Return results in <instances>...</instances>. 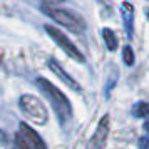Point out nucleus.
I'll use <instances>...</instances> for the list:
<instances>
[{
	"mask_svg": "<svg viewBox=\"0 0 149 149\" xmlns=\"http://www.w3.org/2000/svg\"><path fill=\"white\" fill-rule=\"evenodd\" d=\"M49 67H50V70H52V72H54V74L57 75L62 82H65L70 89H74V91H81V86L77 84V81L72 79V77H70V75H69L67 72L61 67V64L55 61V59H50V61H49Z\"/></svg>",
	"mask_w": 149,
	"mask_h": 149,
	"instance_id": "obj_7",
	"label": "nucleus"
},
{
	"mask_svg": "<svg viewBox=\"0 0 149 149\" xmlns=\"http://www.w3.org/2000/svg\"><path fill=\"white\" fill-rule=\"evenodd\" d=\"M45 32L50 35V39H52V40H54L55 44L69 55V57H72V59L77 61V62H84V55L81 54V50L69 40L67 35L64 34V32H61L57 27H52V25H45Z\"/></svg>",
	"mask_w": 149,
	"mask_h": 149,
	"instance_id": "obj_5",
	"label": "nucleus"
},
{
	"mask_svg": "<svg viewBox=\"0 0 149 149\" xmlns=\"http://www.w3.org/2000/svg\"><path fill=\"white\" fill-rule=\"evenodd\" d=\"M42 12L50 17L54 22L57 24H61L64 27H67L69 30H72V32H82L84 29H86V24L82 20L79 15H75L74 12H70V10H65V8H59L55 7V5H42Z\"/></svg>",
	"mask_w": 149,
	"mask_h": 149,
	"instance_id": "obj_2",
	"label": "nucleus"
},
{
	"mask_svg": "<svg viewBox=\"0 0 149 149\" xmlns=\"http://www.w3.org/2000/svg\"><path fill=\"white\" fill-rule=\"evenodd\" d=\"M137 144H139V149H149V137L148 136L146 137H141Z\"/></svg>",
	"mask_w": 149,
	"mask_h": 149,
	"instance_id": "obj_12",
	"label": "nucleus"
},
{
	"mask_svg": "<svg viewBox=\"0 0 149 149\" xmlns=\"http://www.w3.org/2000/svg\"><path fill=\"white\" fill-rule=\"evenodd\" d=\"M148 15H149V12H148Z\"/></svg>",
	"mask_w": 149,
	"mask_h": 149,
	"instance_id": "obj_15",
	"label": "nucleus"
},
{
	"mask_svg": "<svg viewBox=\"0 0 149 149\" xmlns=\"http://www.w3.org/2000/svg\"><path fill=\"white\" fill-rule=\"evenodd\" d=\"M107 136H109V116H104L99 121V124H97V129H95L94 136L89 141L87 149H102L106 146Z\"/></svg>",
	"mask_w": 149,
	"mask_h": 149,
	"instance_id": "obj_6",
	"label": "nucleus"
},
{
	"mask_svg": "<svg viewBox=\"0 0 149 149\" xmlns=\"http://www.w3.org/2000/svg\"><path fill=\"white\" fill-rule=\"evenodd\" d=\"M15 144L19 149H47L45 142L29 124L22 122L15 136Z\"/></svg>",
	"mask_w": 149,
	"mask_h": 149,
	"instance_id": "obj_4",
	"label": "nucleus"
},
{
	"mask_svg": "<svg viewBox=\"0 0 149 149\" xmlns=\"http://www.w3.org/2000/svg\"><path fill=\"white\" fill-rule=\"evenodd\" d=\"M144 131H146V132L149 134V119H148L146 122H144Z\"/></svg>",
	"mask_w": 149,
	"mask_h": 149,
	"instance_id": "obj_14",
	"label": "nucleus"
},
{
	"mask_svg": "<svg viewBox=\"0 0 149 149\" xmlns=\"http://www.w3.org/2000/svg\"><path fill=\"white\" fill-rule=\"evenodd\" d=\"M45 5H57V3H62L64 0H42Z\"/></svg>",
	"mask_w": 149,
	"mask_h": 149,
	"instance_id": "obj_13",
	"label": "nucleus"
},
{
	"mask_svg": "<svg viewBox=\"0 0 149 149\" xmlns=\"http://www.w3.org/2000/svg\"><path fill=\"white\" fill-rule=\"evenodd\" d=\"M122 59H124V64L126 65H132L134 64V52H132V49L126 45V47L122 49Z\"/></svg>",
	"mask_w": 149,
	"mask_h": 149,
	"instance_id": "obj_11",
	"label": "nucleus"
},
{
	"mask_svg": "<svg viewBox=\"0 0 149 149\" xmlns=\"http://www.w3.org/2000/svg\"><path fill=\"white\" fill-rule=\"evenodd\" d=\"M102 37H104V42H106V45L111 52H114L116 49H117V39H116V34L111 30V29H104L102 30Z\"/></svg>",
	"mask_w": 149,
	"mask_h": 149,
	"instance_id": "obj_9",
	"label": "nucleus"
},
{
	"mask_svg": "<svg viewBox=\"0 0 149 149\" xmlns=\"http://www.w3.org/2000/svg\"><path fill=\"white\" fill-rule=\"evenodd\" d=\"M19 106H20L22 112L27 116L29 119H32L35 124L39 126H44L49 119V112L45 106L42 104V101L35 95H30V94H24L20 95L19 99Z\"/></svg>",
	"mask_w": 149,
	"mask_h": 149,
	"instance_id": "obj_3",
	"label": "nucleus"
},
{
	"mask_svg": "<svg viewBox=\"0 0 149 149\" xmlns=\"http://www.w3.org/2000/svg\"><path fill=\"white\" fill-rule=\"evenodd\" d=\"M121 14H122V19H124V25H126L127 37L131 39L132 37V22H134V7L129 2H122Z\"/></svg>",
	"mask_w": 149,
	"mask_h": 149,
	"instance_id": "obj_8",
	"label": "nucleus"
},
{
	"mask_svg": "<svg viewBox=\"0 0 149 149\" xmlns=\"http://www.w3.org/2000/svg\"><path fill=\"white\" fill-rule=\"evenodd\" d=\"M37 86L40 87L44 95L50 101V104H52V107H54V111H55V114L59 117V121L61 122L69 121L70 116H72V106H70L69 99L65 97V94L61 92L52 82H49L47 79H44V77H39V79H37Z\"/></svg>",
	"mask_w": 149,
	"mask_h": 149,
	"instance_id": "obj_1",
	"label": "nucleus"
},
{
	"mask_svg": "<svg viewBox=\"0 0 149 149\" xmlns=\"http://www.w3.org/2000/svg\"><path fill=\"white\" fill-rule=\"evenodd\" d=\"M132 114L136 117H148L149 116V104L148 102H137L132 107Z\"/></svg>",
	"mask_w": 149,
	"mask_h": 149,
	"instance_id": "obj_10",
	"label": "nucleus"
}]
</instances>
